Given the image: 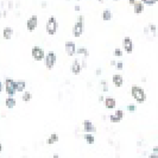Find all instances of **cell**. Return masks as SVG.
Instances as JSON below:
<instances>
[{
	"label": "cell",
	"instance_id": "6da1fadb",
	"mask_svg": "<svg viewBox=\"0 0 158 158\" xmlns=\"http://www.w3.org/2000/svg\"><path fill=\"white\" fill-rule=\"evenodd\" d=\"M131 94L132 98L135 99L137 102L142 103L146 100V94H145V90L139 86H132L131 88Z\"/></svg>",
	"mask_w": 158,
	"mask_h": 158
},
{
	"label": "cell",
	"instance_id": "7a4b0ae2",
	"mask_svg": "<svg viewBox=\"0 0 158 158\" xmlns=\"http://www.w3.org/2000/svg\"><path fill=\"white\" fill-rule=\"evenodd\" d=\"M83 27H85V24H83V16H79L77 22L74 24L73 30H71L73 36H74V37H80V36L83 33Z\"/></svg>",
	"mask_w": 158,
	"mask_h": 158
},
{
	"label": "cell",
	"instance_id": "3957f363",
	"mask_svg": "<svg viewBox=\"0 0 158 158\" xmlns=\"http://www.w3.org/2000/svg\"><path fill=\"white\" fill-rule=\"evenodd\" d=\"M45 29H47L48 35H50V36H54L57 32V30H58V23H57V20H56V18L54 16H51L48 19Z\"/></svg>",
	"mask_w": 158,
	"mask_h": 158
},
{
	"label": "cell",
	"instance_id": "277c9868",
	"mask_svg": "<svg viewBox=\"0 0 158 158\" xmlns=\"http://www.w3.org/2000/svg\"><path fill=\"white\" fill-rule=\"evenodd\" d=\"M56 61H57L56 54L54 51H49L47 55H45V58H44V63H45L47 69L51 70V69L54 68V65L56 64Z\"/></svg>",
	"mask_w": 158,
	"mask_h": 158
},
{
	"label": "cell",
	"instance_id": "5b68a950",
	"mask_svg": "<svg viewBox=\"0 0 158 158\" xmlns=\"http://www.w3.org/2000/svg\"><path fill=\"white\" fill-rule=\"evenodd\" d=\"M4 88H5V92H6V94H8V96H13L16 93V81L7 77L4 82Z\"/></svg>",
	"mask_w": 158,
	"mask_h": 158
},
{
	"label": "cell",
	"instance_id": "8992f818",
	"mask_svg": "<svg viewBox=\"0 0 158 158\" xmlns=\"http://www.w3.org/2000/svg\"><path fill=\"white\" fill-rule=\"evenodd\" d=\"M31 56L35 61L40 62V61H43V60L45 58V52H44V50H43L42 48L33 47L31 50Z\"/></svg>",
	"mask_w": 158,
	"mask_h": 158
},
{
	"label": "cell",
	"instance_id": "52a82bcc",
	"mask_svg": "<svg viewBox=\"0 0 158 158\" xmlns=\"http://www.w3.org/2000/svg\"><path fill=\"white\" fill-rule=\"evenodd\" d=\"M144 35L148 37L149 40H152L156 36V25L155 24H149L146 27H144Z\"/></svg>",
	"mask_w": 158,
	"mask_h": 158
},
{
	"label": "cell",
	"instance_id": "ba28073f",
	"mask_svg": "<svg viewBox=\"0 0 158 158\" xmlns=\"http://www.w3.org/2000/svg\"><path fill=\"white\" fill-rule=\"evenodd\" d=\"M37 25H38V18L37 16H31L29 19H27V22H26V27H27V30L30 32L35 31L36 30V27H37Z\"/></svg>",
	"mask_w": 158,
	"mask_h": 158
},
{
	"label": "cell",
	"instance_id": "9c48e42d",
	"mask_svg": "<svg viewBox=\"0 0 158 158\" xmlns=\"http://www.w3.org/2000/svg\"><path fill=\"white\" fill-rule=\"evenodd\" d=\"M123 47H124V50L126 51L127 54H131L133 51V49H135V44H133V42L130 37H125L124 40H123Z\"/></svg>",
	"mask_w": 158,
	"mask_h": 158
},
{
	"label": "cell",
	"instance_id": "30bf717a",
	"mask_svg": "<svg viewBox=\"0 0 158 158\" xmlns=\"http://www.w3.org/2000/svg\"><path fill=\"white\" fill-rule=\"evenodd\" d=\"M125 117V113L123 110H118V111H115V113H113L111 117H110V120H111L112 123H119V121H121L123 118Z\"/></svg>",
	"mask_w": 158,
	"mask_h": 158
},
{
	"label": "cell",
	"instance_id": "8fae6325",
	"mask_svg": "<svg viewBox=\"0 0 158 158\" xmlns=\"http://www.w3.org/2000/svg\"><path fill=\"white\" fill-rule=\"evenodd\" d=\"M76 45H75V43L74 42H71V40H69V42H67L65 43V52L68 54V56H74L75 54H76Z\"/></svg>",
	"mask_w": 158,
	"mask_h": 158
},
{
	"label": "cell",
	"instance_id": "7c38bea8",
	"mask_svg": "<svg viewBox=\"0 0 158 158\" xmlns=\"http://www.w3.org/2000/svg\"><path fill=\"white\" fill-rule=\"evenodd\" d=\"M81 69H82V65L80 63L79 60H74L73 63H71V73L75 74V75H79L81 73Z\"/></svg>",
	"mask_w": 158,
	"mask_h": 158
},
{
	"label": "cell",
	"instance_id": "4fadbf2b",
	"mask_svg": "<svg viewBox=\"0 0 158 158\" xmlns=\"http://www.w3.org/2000/svg\"><path fill=\"white\" fill-rule=\"evenodd\" d=\"M83 128H85V132L87 133H93V132H96V127L92 124V121L89 120H85L83 121Z\"/></svg>",
	"mask_w": 158,
	"mask_h": 158
},
{
	"label": "cell",
	"instance_id": "5bb4252c",
	"mask_svg": "<svg viewBox=\"0 0 158 158\" xmlns=\"http://www.w3.org/2000/svg\"><path fill=\"white\" fill-rule=\"evenodd\" d=\"M105 106H106V108H108V110H114L115 108V106H117V101H115V99L114 98H106L105 99Z\"/></svg>",
	"mask_w": 158,
	"mask_h": 158
},
{
	"label": "cell",
	"instance_id": "9a60e30c",
	"mask_svg": "<svg viewBox=\"0 0 158 158\" xmlns=\"http://www.w3.org/2000/svg\"><path fill=\"white\" fill-rule=\"evenodd\" d=\"M144 4H143L142 1H135V4L133 5V12H135V15H140L144 12Z\"/></svg>",
	"mask_w": 158,
	"mask_h": 158
},
{
	"label": "cell",
	"instance_id": "2e32d148",
	"mask_svg": "<svg viewBox=\"0 0 158 158\" xmlns=\"http://www.w3.org/2000/svg\"><path fill=\"white\" fill-rule=\"evenodd\" d=\"M112 80H113V83H114L115 87H121V86L124 85V79H123V76L119 75V74L113 75V79Z\"/></svg>",
	"mask_w": 158,
	"mask_h": 158
},
{
	"label": "cell",
	"instance_id": "e0dca14e",
	"mask_svg": "<svg viewBox=\"0 0 158 158\" xmlns=\"http://www.w3.org/2000/svg\"><path fill=\"white\" fill-rule=\"evenodd\" d=\"M12 36H13V29H12V27H8V26L5 27L4 31H2V38L8 40L12 38Z\"/></svg>",
	"mask_w": 158,
	"mask_h": 158
},
{
	"label": "cell",
	"instance_id": "ac0fdd59",
	"mask_svg": "<svg viewBox=\"0 0 158 158\" xmlns=\"http://www.w3.org/2000/svg\"><path fill=\"white\" fill-rule=\"evenodd\" d=\"M25 87H26V82L20 80V81H16V92L18 93H24L25 92Z\"/></svg>",
	"mask_w": 158,
	"mask_h": 158
},
{
	"label": "cell",
	"instance_id": "d6986e66",
	"mask_svg": "<svg viewBox=\"0 0 158 158\" xmlns=\"http://www.w3.org/2000/svg\"><path fill=\"white\" fill-rule=\"evenodd\" d=\"M16 100H15V98H13V96H8L7 99H6V100H5V106H6V107H7V108H10V110H11V108H13V107H15V106H16Z\"/></svg>",
	"mask_w": 158,
	"mask_h": 158
},
{
	"label": "cell",
	"instance_id": "ffe728a7",
	"mask_svg": "<svg viewBox=\"0 0 158 158\" xmlns=\"http://www.w3.org/2000/svg\"><path fill=\"white\" fill-rule=\"evenodd\" d=\"M101 18L105 22H110L112 19V12L110 10H103L102 13H101Z\"/></svg>",
	"mask_w": 158,
	"mask_h": 158
},
{
	"label": "cell",
	"instance_id": "44dd1931",
	"mask_svg": "<svg viewBox=\"0 0 158 158\" xmlns=\"http://www.w3.org/2000/svg\"><path fill=\"white\" fill-rule=\"evenodd\" d=\"M58 135H56V133H52V135H49V138H48L47 143L49 144V145H52V144H55V143L58 142Z\"/></svg>",
	"mask_w": 158,
	"mask_h": 158
},
{
	"label": "cell",
	"instance_id": "7402d4cb",
	"mask_svg": "<svg viewBox=\"0 0 158 158\" xmlns=\"http://www.w3.org/2000/svg\"><path fill=\"white\" fill-rule=\"evenodd\" d=\"M76 54L77 55H83L85 58H87L88 56H89V52H88V50L86 48H77L76 49Z\"/></svg>",
	"mask_w": 158,
	"mask_h": 158
},
{
	"label": "cell",
	"instance_id": "603a6c76",
	"mask_svg": "<svg viewBox=\"0 0 158 158\" xmlns=\"http://www.w3.org/2000/svg\"><path fill=\"white\" fill-rule=\"evenodd\" d=\"M85 140H86L89 145H92V144H94L95 143V138L92 133H86V135H85Z\"/></svg>",
	"mask_w": 158,
	"mask_h": 158
},
{
	"label": "cell",
	"instance_id": "cb8c5ba5",
	"mask_svg": "<svg viewBox=\"0 0 158 158\" xmlns=\"http://www.w3.org/2000/svg\"><path fill=\"white\" fill-rule=\"evenodd\" d=\"M31 99H32V94L30 92H24L23 95H22V100H23L24 102H29Z\"/></svg>",
	"mask_w": 158,
	"mask_h": 158
},
{
	"label": "cell",
	"instance_id": "d4e9b609",
	"mask_svg": "<svg viewBox=\"0 0 158 158\" xmlns=\"http://www.w3.org/2000/svg\"><path fill=\"white\" fill-rule=\"evenodd\" d=\"M100 88H101V90H102L103 93H107L108 92V85H107V81H100Z\"/></svg>",
	"mask_w": 158,
	"mask_h": 158
},
{
	"label": "cell",
	"instance_id": "484cf974",
	"mask_svg": "<svg viewBox=\"0 0 158 158\" xmlns=\"http://www.w3.org/2000/svg\"><path fill=\"white\" fill-rule=\"evenodd\" d=\"M144 5H149V6H152L155 4H157L158 0H140Z\"/></svg>",
	"mask_w": 158,
	"mask_h": 158
},
{
	"label": "cell",
	"instance_id": "4316f807",
	"mask_svg": "<svg viewBox=\"0 0 158 158\" xmlns=\"http://www.w3.org/2000/svg\"><path fill=\"white\" fill-rule=\"evenodd\" d=\"M114 56H117V57H121V56H123V50H121V49H119V48L114 49Z\"/></svg>",
	"mask_w": 158,
	"mask_h": 158
},
{
	"label": "cell",
	"instance_id": "83f0119b",
	"mask_svg": "<svg viewBox=\"0 0 158 158\" xmlns=\"http://www.w3.org/2000/svg\"><path fill=\"white\" fill-rule=\"evenodd\" d=\"M126 110L128 112H135V110H137V107H135V105H128V106L126 107Z\"/></svg>",
	"mask_w": 158,
	"mask_h": 158
},
{
	"label": "cell",
	"instance_id": "f1b7e54d",
	"mask_svg": "<svg viewBox=\"0 0 158 158\" xmlns=\"http://www.w3.org/2000/svg\"><path fill=\"white\" fill-rule=\"evenodd\" d=\"M123 68H124V63L123 62H117V69L118 70H123Z\"/></svg>",
	"mask_w": 158,
	"mask_h": 158
},
{
	"label": "cell",
	"instance_id": "f546056e",
	"mask_svg": "<svg viewBox=\"0 0 158 158\" xmlns=\"http://www.w3.org/2000/svg\"><path fill=\"white\" fill-rule=\"evenodd\" d=\"M152 153H155V155L158 156V146H155V148L152 149Z\"/></svg>",
	"mask_w": 158,
	"mask_h": 158
},
{
	"label": "cell",
	"instance_id": "4dcf8cb0",
	"mask_svg": "<svg viewBox=\"0 0 158 158\" xmlns=\"http://www.w3.org/2000/svg\"><path fill=\"white\" fill-rule=\"evenodd\" d=\"M95 74H96V76H100L101 75V68H98L96 71H95Z\"/></svg>",
	"mask_w": 158,
	"mask_h": 158
},
{
	"label": "cell",
	"instance_id": "1f68e13d",
	"mask_svg": "<svg viewBox=\"0 0 158 158\" xmlns=\"http://www.w3.org/2000/svg\"><path fill=\"white\" fill-rule=\"evenodd\" d=\"M81 65H82V68H86V67H87V63H86V61H85V60L82 61V63H81Z\"/></svg>",
	"mask_w": 158,
	"mask_h": 158
},
{
	"label": "cell",
	"instance_id": "d6a6232c",
	"mask_svg": "<svg viewBox=\"0 0 158 158\" xmlns=\"http://www.w3.org/2000/svg\"><path fill=\"white\" fill-rule=\"evenodd\" d=\"M148 158H158V156H157V155H155V153H151Z\"/></svg>",
	"mask_w": 158,
	"mask_h": 158
},
{
	"label": "cell",
	"instance_id": "836d02e7",
	"mask_svg": "<svg viewBox=\"0 0 158 158\" xmlns=\"http://www.w3.org/2000/svg\"><path fill=\"white\" fill-rule=\"evenodd\" d=\"M135 1H137V0H128V4H130V5H135Z\"/></svg>",
	"mask_w": 158,
	"mask_h": 158
},
{
	"label": "cell",
	"instance_id": "e575fe53",
	"mask_svg": "<svg viewBox=\"0 0 158 158\" xmlns=\"http://www.w3.org/2000/svg\"><path fill=\"white\" fill-rule=\"evenodd\" d=\"M2 89H4V83L0 81V92H2Z\"/></svg>",
	"mask_w": 158,
	"mask_h": 158
},
{
	"label": "cell",
	"instance_id": "d590c367",
	"mask_svg": "<svg viewBox=\"0 0 158 158\" xmlns=\"http://www.w3.org/2000/svg\"><path fill=\"white\" fill-rule=\"evenodd\" d=\"M99 101H105V100H103V96H102V95H101V96H99Z\"/></svg>",
	"mask_w": 158,
	"mask_h": 158
},
{
	"label": "cell",
	"instance_id": "8d00e7d4",
	"mask_svg": "<svg viewBox=\"0 0 158 158\" xmlns=\"http://www.w3.org/2000/svg\"><path fill=\"white\" fill-rule=\"evenodd\" d=\"M111 65H117V62L115 61H111Z\"/></svg>",
	"mask_w": 158,
	"mask_h": 158
},
{
	"label": "cell",
	"instance_id": "74e56055",
	"mask_svg": "<svg viewBox=\"0 0 158 158\" xmlns=\"http://www.w3.org/2000/svg\"><path fill=\"white\" fill-rule=\"evenodd\" d=\"M75 11H80V6H79V5H76V6H75Z\"/></svg>",
	"mask_w": 158,
	"mask_h": 158
},
{
	"label": "cell",
	"instance_id": "f35d334b",
	"mask_svg": "<svg viewBox=\"0 0 158 158\" xmlns=\"http://www.w3.org/2000/svg\"><path fill=\"white\" fill-rule=\"evenodd\" d=\"M51 158H61V157H60L58 155H54V156H52V157H51Z\"/></svg>",
	"mask_w": 158,
	"mask_h": 158
},
{
	"label": "cell",
	"instance_id": "ab89813d",
	"mask_svg": "<svg viewBox=\"0 0 158 158\" xmlns=\"http://www.w3.org/2000/svg\"><path fill=\"white\" fill-rule=\"evenodd\" d=\"M1 151H2V145H1V143H0V153H1Z\"/></svg>",
	"mask_w": 158,
	"mask_h": 158
},
{
	"label": "cell",
	"instance_id": "60d3db41",
	"mask_svg": "<svg viewBox=\"0 0 158 158\" xmlns=\"http://www.w3.org/2000/svg\"><path fill=\"white\" fill-rule=\"evenodd\" d=\"M99 2H103V0H99Z\"/></svg>",
	"mask_w": 158,
	"mask_h": 158
},
{
	"label": "cell",
	"instance_id": "b9f144b4",
	"mask_svg": "<svg viewBox=\"0 0 158 158\" xmlns=\"http://www.w3.org/2000/svg\"><path fill=\"white\" fill-rule=\"evenodd\" d=\"M0 18H1V12H0Z\"/></svg>",
	"mask_w": 158,
	"mask_h": 158
}]
</instances>
